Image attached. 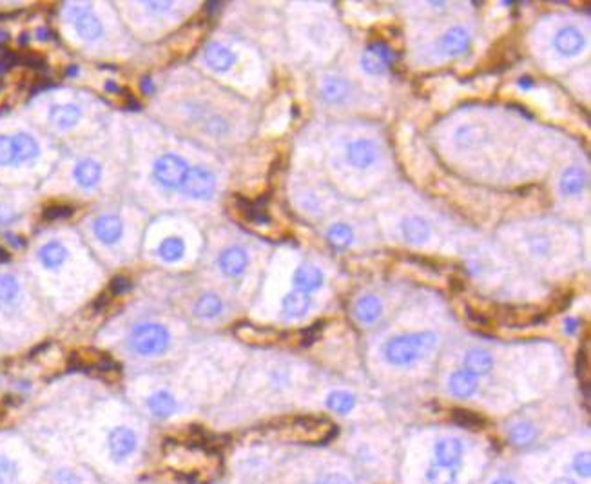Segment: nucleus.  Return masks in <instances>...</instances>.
<instances>
[{"instance_id":"obj_1","label":"nucleus","mask_w":591,"mask_h":484,"mask_svg":"<svg viewBox=\"0 0 591 484\" xmlns=\"http://www.w3.org/2000/svg\"><path fill=\"white\" fill-rule=\"evenodd\" d=\"M438 347L434 332H414L390 339L385 345V359L394 366H408L421 361Z\"/></svg>"},{"instance_id":"obj_2","label":"nucleus","mask_w":591,"mask_h":484,"mask_svg":"<svg viewBox=\"0 0 591 484\" xmlns=\"http://www.w3.org/2000/svg\"><path fill=\"white\" fill-rule=\"evenodd\" d=\"M171 336L163 325L143 323L131 334L129 345L140 356H160L169 348Z\"/></svg>"},{"instance_id":"obj_3","label":"nucleus","mask_w":591,"mask_h":484,"mask_svg":"<svg viewBox=\"0 0 591 484\" xmlns=\"http://www.w3.org/2000/svg\"><path fill=\"white\" fill-rule=\"evenodd\" d=\"M187 171H189V167H187V161L183 158L176 156V154H163L154 163L153 174L154 180L160 186L167 187V189H176L183 183Z\"/></svg>"},{"instance_id":"obj_4","label":"nucleus","mask_w":591,"mask_h":484,"mask_svg":"<svg viewBox=\"0 0 591 484\" xmlns=\"http://www.w3.org/2000/svg\"><path fill=\"white\" fill-rule=\"evenodd\" d=\"M216 189V180L211 171L206 167H193L187 171L183 183H181V191L189 198L194 200H209Z\"/></svg>"},{"instance_id":"obj_5","label":"nucleus","mask_w":591,"mask_h":484,"mask_svg":"<svg viewBox=\"0 0 591 484\" xmlns=\"http://www.w3.org/2000/svg\"><path fill=\"white\" fill-rule=\"evenodd\" d=\"M394 51L385 42H374L363 53L361 66L370 75H383L394 64Z\"/></svg>"},{"instance_id":"obj_6","label":"nucleus","mask_w":591,"mask_h":484,"mask_svg":"<svg viewBox=\"0 0 591 484\" xmlns=\"http://www.w3.org/2000/svg\"><path fill=\"white\" fill-rule=\"evenodd\" d=\"M67 16L75 26L76 33L86 40H96L103 35V26L96 15H93L89 8H80V6H71L67 9Z\"/></svg>"},{"instance_id":"obj_7","label":"nucleus","mask_w":591,"mask_h":484,"mask_svg":"<svg viewBox=\"0 0 591 484\" xmlns=\"http://www.w3.org/2000/svg\"><path fill=\"white\" fill-rule=\"evenodd\" d=\"M134 448H136V433L131 428L118 426L109 433V452L116 463L127 459Z\"/></svg>"},{"instance_id":"obj_8","label":"nucleus","mask_w":591,"mask_h":484,"mask_svg":"<svg viewBox=\"0 0 591 484\" xmlns=\"http://www.w3.org/2000/svg\"><path fill=\"white\" fill-rule=\"evenodd\" d=\"M378 146L372 140H355L348 143L347 158L355 169H368L378 160Z\"/></svg>"},{"instance_id":"obj_9","label":"nucleus","mask_w":591,"mask_h":484,"mask_svg":"<svg viewBox=\"0 0 591 484\" xmlns=\"http://www.w3.org/2000/svg\"><path fill=\"white\" fill-rule=\"evenodd\" d=\"M218 263H220L221 272H223L225 276H229V278H238V276L243 274L245 268H247L248 256H247V252H245V248L229 247L221 252Z\"/></svg>"},{"instance_id":"obj_10","label":"nucleus","mask_w":591,"mask_h":484,"mask_svg":"<svg viewBox=\"0 0 591 484\" xmlns=\"http://www.w3.org/2000/svg\"><path fill=\"white\" fill-rule=\"evenodd\" d=\"M95 234L102 243L113 245L122 238L123 233V223L118 216L115 214H102L100 218H96L95 221Z\"/></svg>"},{"instance_id":"obj_11","label":"nucleus","mask_w":591,"mask_h":484,"mask_svg":"<svg viewBox=\"0 0 591 484\" xmlns=\"http://www.w3.org/2000/svg\"><path fill=\"white\" fill-rule=\"evenodd\" d=\"M553 44H555V49L560 53V55L573 56V55H579V53L582 51L584 36L577 28L567 26V28H562L559 33H557Z\"/></svg>"},{"instance_id":"obj_12","label":"nucleus","mask_w":591,"mask_h":484,"mask_svg":"<svg viewBox=\"0 0 591 484\" xmlns=\"http://www.w3.org/2000/svg\"><path fill=\"white\" fill-rule=\"evenodd\" d=\"M439 48L446 56H459L468 51L470 35L465 28H452L443 35Z\"/></svg>"},{"instance_id":"obj_13","label":"nucleus","mask_w":591,"mask_h":484,"mask_svg":"<svg viewBox=\"0 0 591 484\" xmlns=\"http://www.w3.org/2000/svg\"><path fill=\"white\" fill-rule=\"evenodd\" d=\"M434 455L438 459V465L445 466H453L459 465L463 459V445L459 439L455 437H445V439H439L438 445L434 448Z\"/></svg>"},{"instance_id":"obj_14","label":"nucleus","mask_w":591,"mask_h":484,"mask_svg":"<svg viewBox=\"0 0 591 484\" xmlns=\"http://www.w3.org/2000/svg\"><path fill=\"white\" fill-rule=\"evenodd\" d=\"M82 119V109L76 104H59L53 106L49 111V120L55 123L59 129H71Z\"/></svg>"},{"instance_id":"obj_15","label":"nucleus","mask_w":591,"mask_h":484,"mask_svg":"<svg viewBox=\"0 0 591 484\" xmlns=\"http://www.w3.org/2000/svg\"><path fill=\"white\" fill-rule=\"evenodd\" d=\"M206 62L213 67L214 71H229L236 62V55L223 44H211L206 49Z\"/></svg>"},{"instance_id":"obj_16","label":"nucleus","mask_w":591,"mask_h":484,"mask_svg":"<svg viewBox=\"0 0 591 484\" xmlns=\"http://www.w3.org/2000/svg\"><path fill=\"white\" fill-rule=\"evenodd\" d=\"M294 285L296 291L301 292H312L323 285V272L314 265H301L298 271L294 272Z\"/></svg>"},{"instance_id":"obj_17","label":"nucleus","mask_w":591,"mask_h":484,"mask_svg":"<svg viewBox=\"0 0 591 484\" xmlns=\"http://www.w3.org/2000/svg\"><path fill=\"white\" fill-rule=\"evenodd\" d=\"M13 153H15V163H26L39 156L40 147L35 138L28 133H19L11 138Z\"/></svg>"},{"instance_id":"obj_18","label":"nucleus","mask_w":591,"mask_h":484,"mask_svg":"<svg viewBox=\"0 0 591 484\" xmlns=\"http://www.w3.org/2000/svg\"><path fill=\"white\" fill-rule=\"evenodd\" d=\"M381 299L375 298V296H363V298H359L354 305V316L358 318L359 323H365V325H370V323L378 321V319L381 318Z\"/></svg>"},{"instance_id":"obj_19","label":"nucleus","mask_w":591,"mask_h":484,"mask_svg":"<svg viewBox=\"0 0 591 484\" xmlns=\"http://www.w3.org/2000/svg\"><path fill=\"white\" fill-rule=\"evenodd\" d=\"M73 174H75V180L79 181V186L91 189V187H95L100 181V178H102V166H100L96 160L86 158V160H80L79 163H76Z\"/></svg>"},{"instance_id":"obj_20","label":"nucleus","mask_w":591,"mask_h":484,"mask_svg":"<svg viewBox=\"0 0 591 484\" xmlns=\"http://www.w3.org/2000/svg\"><path fill=\"white\" fill-rule=\"evenodd\" d=\"M176 399L173 398V394H169L167 390H158L147 399V408L153 415L160 419H166L169 415H173L176 412Z\"/></svg>"},{"instance_id":"obj_21","label":"nucleus","mask_w":591,"mask_h":484,"mask_svg":"<svg viewBox=\"0 0 591 484\" xmlns=\"http://www.w3.org/2000/svg\"><path fill=\"white\" fill-rule=\"evenodd\" d=\"M401 231L403 236H405V240L408 241V243L421 245L430 238V225L419 216L406 218L401 223Z\"/></svg>"},{"instance_id":"obj_22","label":"nucleus","mask_w":591,"mask_h":484,"mask_svg":"<svg viewBox=\"0 0 591 484\" xmlns=\"http://www.w3.org/2000/svg\"><path fill=\"white\" fill-rule=\"evenodd\" d=\"M308 307H310V296L307 292L292 291L283 299V314L288 319L303 318L307 314Z\"/></svg>"},{"instance_id":"obj_23","label":"nucleus","mask_w":591,"mask_h":484,"mask_svg":"<svg viewBox=\"0 0 591 484\" xmlns=\"http://www.w3.org/2000/svg\"><path fill=\"white\" fill-rule=\"evenodd\" d=\"M448 390L455 398H470L477 390V379L475 375L468 374L466 370L453 372L448 379Z\"/></svg>"},{"instance_id":"obj_24","label":"nucleus","mask_w":591,"mask_h":484,"mask_svg":"<svg viewBox=\"0 0 591 484\" xmlns=\"http://www.w3.org/2000/svg\"><path fill=\"white\" fill-rule=\"evenodd\" d=\"M39 260L46 268H59L67 260V248L60 241H48L40 247Z\"/></svg>"},{"instance_id":"obj_25","label":"nucleus","mask_w":591,"mask_h":484,"mask_svg":"<svg viewBox=\"0 0 591 484\" xmlns=\"http://www.w3.org/2000/svg\"><path fill=\"white\" fill-rule=\"evenodd\" d=\"M493 359L485 351H470L465 356V370L472 375H485L492 370Z\"/></svg>"},{"instance_id":"obj_26","label":"nucleus","mask_w":591,"mask_h":484,"mask_svg":"<svg viewBox=\"0 0 591 484\" xmlns=\"http://www.w3.org/2000/svg\"><path fill=\"white\" fill-rule=\"evenodd\" d=\"M584 186H586V173L582 169H579V167H570L562 174L560 191L564 194H567V196H577L579 193H582Z\"/></svg>"},{"instance_id":"obj_27","label":"nucleus","mask_w":591,"mask_h":484,"mask_svg":"<svg viewBox=\"0 0 591 484\" xmlns=\"http://www.w3.org/2000/svg\"><path fill=\"white\" fill-rule=\"evenodd\" d=\"M221 308H223V303H221V299L216 294H206L201 296L196 301V305H194V314L198 318L213 319L220 314Z\"/></svg>"},{"instance_id":"obj_28","label":"nucleus","mask_w":591,"mask_h":484,"mask_svg":"<svg viewBox=\"0 0 591 484\" xmlns=\"http://www.w3.org/2000/svg\"><path fill=\"white\" fill-rule=\"evenodd\" d=\"M183 252H186V243H183L181 238L176 236L167 238L158 247V256L162 258L163 261H167V263H174V261L181 260Z\"/></svg>"},{"instance_id":"obj_29","label":"nucleus","mask_w":591,"mask_h":484,"mask_svg":"<svg viewBox=\"0 0 591 484\" xmlns=\"http://www.w3.org/2000/svg\"><path fill=\"white\" fill-rule=\"evenodd\" d=\"M321 95L330 104L341 102L348 95V84L343 79H335V76L334 79H327L323 82V87H321Z\"/></svg>"},{"instance_id":"obj_30","label":"nucleus","mask_w":591,"mask_h":484,"mask_svg":"<svg viewBox=\"0 0 591 484\" xmlns=\"http://www.w3.org/2000/svg\"><path fill=\"white\" fill-rule=\"evenodd\" d=\"M426 480L428 484H455L458 483V470L453 466L432 465L426 470Z\"/></svg>"},{"instance_id":"obj_31","label":"nucleus","mask_w":591,"mask_h":484,"mask_svg":"<svg viewBox=\"0 0 591 484\" xmlns=\"http://www.w3.org/2000/svg\"><path fill=\"white\" fill-rule=\"evenodd\" d=\"M327 406L332 410V412L338 413H348L355 406V398L350 394V392H345V390H335L327 398Z\"/></svg>"},{"instance_id":"obj_32","label":"nucleus","mask_w":591,"mask_h":484,"mask_svg":"<svg viewBox=\"0 0 591 484\" xmlns=\"http://www.w3.org/2000/svg\"><path fill=\"white\" fill-rule=\"evenodd\" d=\"M508 437L515 446H528L535 439V428L530 423H517L510 428Z\"/></svg>"},{"instance_id":"obj_33","label":"nucleus","mask_w":591,"mask_h":484,"mask_svg":"<svg viewBox=\"0 0 591 484\" xmlns=\"http://www.w3.org/2000/svg\"><path fill=\"white\" fill-rule=\"evenodd\" d=\"M20 294V283L15 276H0V303H15Z\"/></svg>"},{"instance_id":"obj_34","label":"nucleus","mask_w":591,"mask_h":484,"mask_svg":"<svg viewBox=\"0 0 591 484\" xmlns=\"http://www.w3.org/2000/svg\"><path fill=\"white\" fill-rule=\"evenodd\" d=\"M327 238H328V241H330L332 247L347 248L348 245L352 243V238H354V234H352V228L348 227V225L335 223V225H332L330 228H328Z\"/></svg>"},{"instance_id":"obj_35","label":"nucleus","mask_w":591,"mask_h":484,"mask_svg":"<svg viewBox=\"0 0 591 484\" xmlns=\"http://www.w3.org/2000/svg\"><path fill=\"white\" fill-rule=\"evenodd\" d=\"M19 465L6 455H0V484H15L19 479Z\"/></svg>"},{"instance_id":"obj_36","label":"nucleus","mask_w":591,"mask_h":484,"mask_svg":"<svg viewBox=\"0 0 591 484\" xmlns=\"http://www.w3.org/2000/svg\"><path fill=\"white\" fill-rule=\"evenodd\" d=\"M453 421L466 428H481V425L485 423L481 415H477L470 410H453Z\"/></svg>"},{"instance_id":"obj_37","label":"nucleus","mask_w":591,"mask_h":484,"mask_svg":"<svg viewBox=\"0 0 591 484\" xmlns=\"http://www.w3.org/2000/svg\"><path fill=\"white\" fill-rule=\"evenodd\" d=\"M11 163H15L13 140L9 136L0 134V166H11Z\"/></svg>"},{"instance_id":"obj_38","label":"nucleus","mask_w":591,"mask_h":484,"mask_svg":"<svg viewBox=\"0 0 591 484\" xmlns=\"http://www.w3.org/2000/svg\"><path fill=\"white\" fill-rule=\"evenodd\" d=\"M573 470L577 472V475L590 477V473H591L590 452H579L575 457H573Z\"/></svg>"},{"instance_id":"obj_39","label":"nucleus","mask_w":591,"mask_h":484,"mask_svg":"<svg viewBox=\"0 0 591 484\" xmlns=\"http://www.w3.org/2000/svg\"><path fill=\"white\" fill-rule=\"evenodd\" d=\"M73 214V207L69 205H55V207H48L44 211V218L46 220H59V218H67Z\"/></svg>"},{"instance_id":"obj_40","label":"nucleus","mask_w":591,"mask_h":484,"mask_svg":"<svg viewBox=\"0 0 591 484\" xmlns=\"http://www.w3.org/2000/svg\"><path fill=\"white\" fill-rule=\"evenodd\" d=\"M55 484H82V479L73 470H59L55 473Z\"/></svg>"},{"instance_id":"obj_41","label":"nucleus","mask_w":591,"mask_h":484,"mask_svg":"<svg viewBox=\"0 0 591 484\" xmlns=\"http://www.w3.org/2000/svg\"><path fill=\"white\" fill-rule=\"evenodd\" d=\"M530 251L533 254H539V256H544L546 252L550 251V241L548 238L544 236H533L530 238Z\"/></svg>"},{"instance_id":"obj_42","label":"nucleus","mask_w":591,"mask_h":484,"mask_svg":"<svg viewBox=\"0 0 591 484\" xmlns=\"http://www.w3.org/2000/svg\"><path fill=\"white\" fill-rule=\"evenodd\" d=\"M129 288H131V281L127 280L126 276H116L115 280L111 281V292H113V294H116V296L126 294Z\"/></svg>"},{"instance_id":"obj_43","label":"nucleus","mask_w":591,"mask_h":484,"mask_svg":"<svg viewBox=\"0 0 591 484\" xmlns=\"http://www.w3.org/2000/svg\"><path fill=\"white\" fill-rule=\"evenodd\" d=\"M325 484H352V480L343 473H330L325 477Z\"/></svg>"},{"instance_id":"obj_44","label":"nucleus","mask_w":591,"mask_h":484,"mask_svg":"<svg viewBox=\"0 0 591 484\" xmlns=\"http://www.w3.org/2000/svg\"><path fill=\"white\" fill-rule=\"evenodd\" d=\"M140 86H142V91L146 93V95H151V93H154V84L151 82V79H143L142 82H140Z\"/></svg>"},{"instance_id":"obj_45","label":"nucleus","mask_w":591,"mask_h":484,"mask_svg":"<svg viewBox=\"0 0 591 484\" xmlns=\"http://www.w3.org/2000/svg\"><path fill=\"white\" fill-rule=\"evenodd\" d=\"M147 6H149L151 9H156V11H160V9H169L171 2H147Z\"/></svg>"},{"instance_id":"obj_46","label":"nucleus","mask_w":591,"mask_h":484,"mask_svg":"<svg viewBox=\"0 0 591 484\" xmlns=\"http://www.w3.org/2000/svg\"><path fill=\"white\" fill-rule=\"evenodd\" d=\"M519 86L522 87V89H530V87L533 86V82H532V79H530V76H525V79L519 80Z\"/></svg>"},{"instance_id":"obj_47","label":"nucleus","mask_w":591,"mask_h":484,"mask_svg":"<svg viewBox=\"0 0 591 484\" xmlns=\"http://www.w3.org/2000/svg\"><path fill=\"white\" fill-rule=\"evenodd\" d=\"M552 484H577V483L573 479H570V477H559V479L553 480Z\"/></svg>"},{"instance_id":"obj_48","label":"nucleus","mask_w":591,"mask_h":484,"mask_svg":"<svg viewBox=\"0 0 591 484\" xmlns=\"http://www.w3.org/2000/svg\"><path fill=\"white\" fill-rule=\"evenodd\" d=\"M567 332H570V334H573V332H575V328H577V321L575 319H567Z\"/></svg>"},{"instance_id":"obj_49","label":"nucleus","mask_w":591,"mask_h":484,"mask_svg":"<svg viewBox=\"0 0 591 484\" xmlns=\"http://www.w3.org/2000/svg\"><path fill=\"white\" fill-rule=\"evenodd\" d=\"M492 484H515L512 479H508V477H499V479L493 480Z\"/></svg>"},{"instance_id":"obj_50","label":"nucleus","mask_w":591,"mask_h":484,"mask_svg":"<svg viewBox=\"0 0 591 484\" xmlns=\"http://www.w3.org/2000/svg\"><path fill=\"white\" fill-rule=\"evenodd\" d=\"M312 484H325V483H312Z\"/></svg>"},{"instance_id":"obj_51","label":"nucleus","mask_w":591,"mask_h":484,"mask_svg":"<svg viewBox=\"0 0 591 484\" xmlns=\"http://www.w3.org/2000/svg\"><path fill=\"white\" fill-rule=\"evenodd\" d=\"M0 305H2V303H0Z\"/></svg>"}]
</instances>
